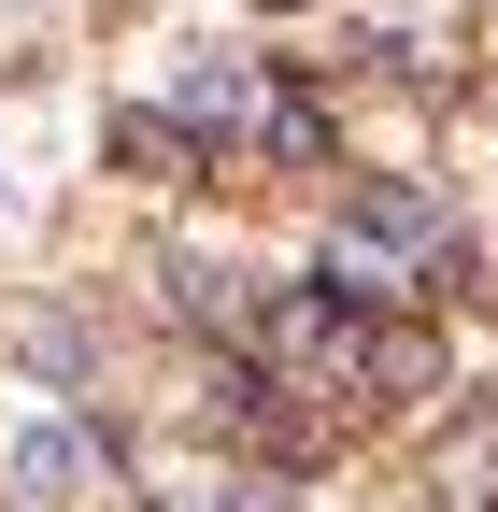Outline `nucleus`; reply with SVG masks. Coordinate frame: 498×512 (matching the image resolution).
<instances>
[{
	"mask_svg": "<svg viewBox=\"0 0 498 512\" xmlns=\"http://www.w3.org/2000/svg\"><path fill=\"white\" fill-rule=\"evenodd\" d=\"M356 228H370V242H399V256H427V242H442V200H413V185H370Z\"/></svg>",
	"mask_w": 498,
	"mask_h": 512,
	"instance_id": "1",
	"label": "nucleus"
}]
</instances>
